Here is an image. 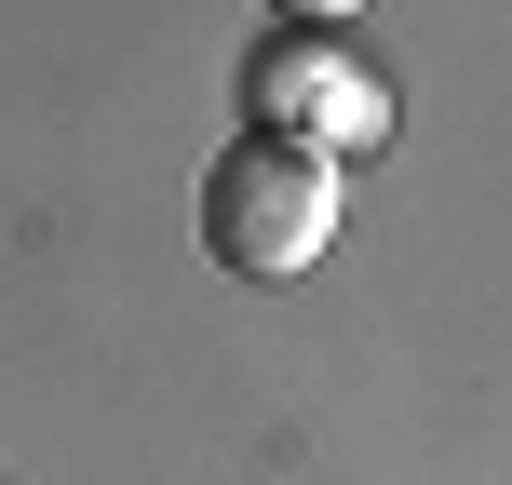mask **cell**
<instances>
[{
	"label": "cell",
	"instance_id": "6da1fadb",
	"mask_svg": "<svg viewBox=\"0 0 512 485\" xmlns=\"http://www.w3.org/2000/svg\"><path fill=\"white\" fill-rule=\"evenodd\" d=\"M203 243H216V270H243V283H297L310 256L337 243V162H324V149H283V135L216 149V176H203Z\"/></svg>",
	"mask_w": 512,
	"mask_h": 485
},
{
	"label": "cell",
	"instance_id": "7a4b0ae2",
	"mask_svg": "<svg viewBox=\"0 0 512 485\" xmlns=\"http://www.w3.org/2000/svg\"><path fill=\"white\" fill-rule=\"evenodd\" d=\"M243 108H256V135H283V149H324V162L391 135L378 68H364L351 41H324V27H283V41H256V54H243Z\"/></svg>",
	"mask_w": 512,
	"mask_h": 485
},
{
	"label": "cell",
	"instance_id": "3957f363",
	"mask_svg": "<svg viewBox=\"0 0 512 485\" xmlns=\"http://www.w3.org/2000/svg\"><path fill=\"white\" fill-rule=\"evenodd\" d=\"M283 27H337V14H364V0H270Z\"/></svg>",
	"mask_w": 512,
	"mask_h": 485
}]
</instances>
